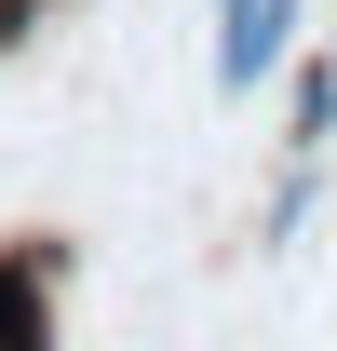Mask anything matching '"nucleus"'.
<instances>
[{"label":"nucleus","instance_id":"obj_1","mask_svg":"<svg viewBox=\"0 0 337 351\" xmlns=\"http://www.w3.org/2000/svg\"><path fill=\"white\" fill-rule=\"evenodd\" d=\"M297 41V0H229V41H216V82L229 95H256V68Z\"/></svg>","mask_w":337,"mask_h":351},{"label":"nucleus","instance_id":"obj_2","mask_svg":"<svg viewBox=\"0 0 337 351\" xmlns=\"http://www.w3.org/2000/svg\"><path fill=\"white\" fill-rule=\"evenodd\" d=\"M41 298H54V257H0V351H54Z\"/></svg>","mask_w":337,"mask_h":351},{"label":"nucleus","instance_id":"obj_3","mask_svg":"<svg viewBox=\"0 0 337 351\" xmlns=\"http://www.w3.org/2000/svg\"><path fill=\"white\" fill-rule=\"evenodd\" d=\"M14 27H27V0H0V41H14Z\"/></svg>","mask_w":337,"mask_h":351}]
</instances>
